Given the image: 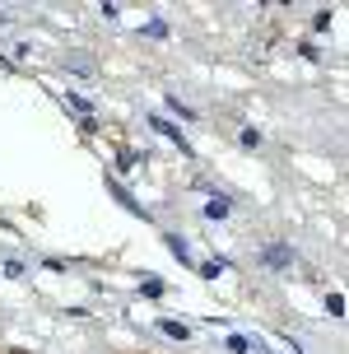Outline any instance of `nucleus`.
Here are the masks:
<instances>
[{"label":"nucleus","instance_id":"nucleus-4","mask_svg":"<svg viewBox=\"0 0 349 354\" xmlns=\"http://www.w3.org/2000/svg\"><path fill=\"white\" fill-rule=\"evenodd\" d=\"M163 243H168V252H173L182 266L191 261V248H187V238H177V233H163Z\"/></svg>","mask_w":349,"mask_h":354},{"label":"nucleus","instance_id":"nucleus-7","mask_svg":"<svg viewBox=\"0 0 349 354\" xmlns=\"http://www.w3.org/2000/svg\"><path fill=\"white\" fill-rule=\"evenodd\" d=\"M228 210H233V205H228L224 196H219V201H209V205H205V219H224Z\"/></svg>","mask_w":349,"mask_h":354},{"label":"nucleus","instance_id":"nucleus-3","mask_svg":"<svg viewBox=\"0 0 349 354\" xmlns=\"http://www.w3.org/2000/svg\"><path fill=\"white\" fill-rule=\"evenodd\" d=\"M261 261L265 266H279V270H289V266H294V252L279 248V243H270V248H261Z\"/></svg>","mask_w":349,"mask_h":354},{"label":"nucleus","instance_id":"nucleus-8","mask_svg":"<svg viewBox=\"0 0 349 354\" xmlns=\"http://www.w3.org/2000/svg\"><path fill=\"white\" fill-rule=\"evenodd\" d=\"M326 313H331V317H345V294H331V299H326Z\"/></svg>","mask_w":349,"mask_h":354},{"label":"nucleus","instance_id":"nucleus-9","mask_svg":"<svg viewBox=\"0 0 349 354\" xmlns=\"http://www.w3.org/2000/svg\"><path fill=\"white\" fill-rule=\"evenodd\" d=\"M224 345H228V350H233V354H247V350H252V340H247V336H228Z\"/></svg>","mask_w":349,"mask_h":354},{"label":"nucleus","instance_id":"nucleus-2","mask_svg":"<svg viewBox=\"0 0 349 354\" xmlns=\"http://www.w3.org/2000/svg\"><path fill=\"white\" fill-rule=\"evenodd\" d=\"M107 196H117V205H122V210H131V214H140V219H149V210H144V205H140L135 196L126 192L122 182H112V177H107Z\"/></svg>","mask_w":349,"mask_h":354},{"label":"nucleus","instance_id":"nucleus-12","mask_svg":"<svg viewBox=\"0 0 349 354\" xmlns=\"http://www.w3.org/2000/svg\"><path fill=\"white\" fill-rule=\"evenodd\" d=\"M0 24H5V10H0Z\"/></svg>","mask_w":349,"mask_h":354},{"label":"nucleus","instance_id":"nucleus-5","mask_svg":"<svg viewBox=\"0 0 349 354\" xmlns=\"http://www.w3.org/2000/svg\"><path fill=\"white\" fill-rule=\"evenodd\" d=\"M158 331L168 340H191V326H182V322H158Z\"/></svg>","mask_w":349,"mask_h":354},{"label":"nucleus","instance_id":"nucleus-6","mask_svg":"<svg viewBox=\"0 0 349 354\" xmlns=\"http://www.w3.org/2000/svg\"><path fill=\"white\" fill-rule=\"evenodd\" d=\"M168 107H173V112H177V117H182V122H196V112H191V107H187V103H182L177 93H168Z\"/></svg>","mask_w":349,"mask_h":354},{"label":"nucleus","instance_id":"nucleus-1","mask_svg":"<svg viewBox=\"0 0 349 354\" xmlns=\"http://www.w3.org/2000/svg\"><path fill=\"white\" fill-rule=\"evenodd\" d=\"M144 122L154 126V131H158V136H163V140H173L177 149H182V154H191V145H187V136H182V131H177V126L168 122V117H158V112H154V117H144Z\"/></svg>","mask_w":349,"mask_h":354},{"label":"nucleus","instance_id":"nucleus-11","mask_svg":"<svg viewBox=\"0 0 349 354\" xmlns=\"http://www.w3.org/2000/svg\"><path fill=\"white\" fill-rule=\"evenodd\" d=\"M243 145H247V149H256V145H261V131H252V126H247V131H243Z\"/></svg>","mask_w":349,"mask_h":354},{"label":"nucleus","instance_id":"nucleus-10","mask_svg":"<svg viewBox=\"0 0 349 354\" xmlns=\"http://www.w3.org/2000/svg\"><path fill=\"white\" fill-rule=\"evenodd\" d=\"M219 270H228V261H205V266H200V275H205V280H214Z\"/></svg>","mask_w":349,"mask_h":354}]
</instances>
